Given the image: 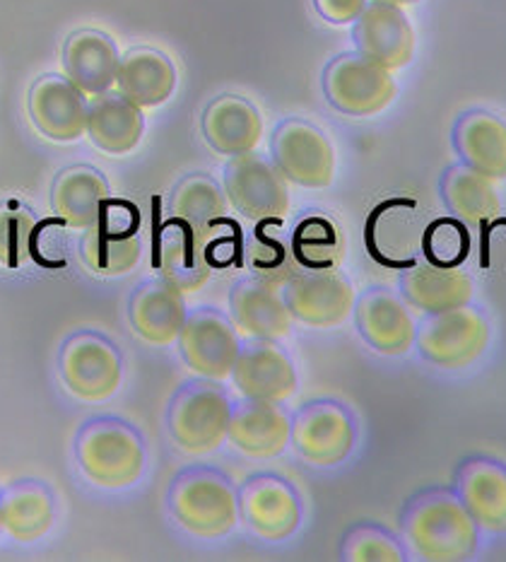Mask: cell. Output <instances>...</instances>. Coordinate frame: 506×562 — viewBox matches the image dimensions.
Here are the masks:
<instances>
[{
  "label": "cell",
  "instance_id": "obj_32",
  "mask_svg": "<svg viewBox=\"0 0 506 562\" xmlns=\"http://www.w3.org/2000/svg\"><path fill=\"white\" fill-rule=\"evenodd\" d=\"M111 199L109 184L102 172L94 167L76 165L60 172L52 189L54 213L68 227L88 229L100 217L104 203Z\"/></svg>",
  "mask_w": 506,
  "mask_h": 562
},
{
  "label": "cell",
  "instance_id": "obj_29",
  "mask_svg": "<svg viewBox=\"0 0 506 562\" xmlns=\"http://www.w3.org/2000/svg\"><path fill=\"white\" fill-rule=\"evenodd\" d=\"M119 92L140 109L165 104L177 88V68L157 48L138 46L119 60Z\"/></svg>",
  "mask_w": 506,
  "mask_h": 562
},
{
  "label": "cell",
  "instance_id": "obj_40",
  "mask_svg": "<svg viewBox=\"0 0 506 562\" xmlns=\"http://www.w3.org/2000/svg\"><path fill=\"white\" fill-rule=\"evenodd\" d=\"M205 241V256L213 271H225L232 266H241L244 256V235L241 227L227 215L215 220L213 225L199 229Z\"/></svg>",
  "mask_w": 506,
  "mask_h": 562
},
{
  "label": "cell",
  "instance_id": "obj_16",
  "mask_svg": "<svg viewBox=\"0 0 506 562\" xmlns=\"http://www.w3.org/2000/svg\"><path fill=\"white\" fill-rule=\"evenodd\" d=\"M352 316L362 340L379 356L398 358L415 346L417 326L407 312L405 300L391 288H367L355 300Z\"/></svg>",
  "mask_w": 506,
  "mask_h": 562
},
{
  "label": "cell",
  "instance_id": "obj_4",
  "mask_svg": "<svg viewBox=\"0 0 506 562\" xmlns=\"http://www.w3.org/2000/svg\"><path fill=\"white\" fill-rule=\"evenodd\" d=\"M415 346L425 362L441 370H465L490 346L487 316L473 304L427 314L415 331Z\"/></svg>",
  "mask_w": 506,
  "mask_h": 562
},
{
  "label": "cell",
  "instance_id": "obj_23",
  "mask_svg": "<svg viewBox=\"0 0 506 562\" xmlns=\"http://www.w3.org/2000/svg\"><path fill=\"white\" fill-rule=\"evenodd\" d=\"M401 297L423 314H439L473 302V278L463 268L415 261L401 276Z\"/></svg>",
  "mask_w": 506,
  "mask_h": 562
},
{
  "label": "cell",
  "instance_id": "obj_35",
  "mask_svg": "<svg viewBox=\"0 0 506 562\" xmlns=\"http://www.w3.org/2000/svg\"><path fill=\"white\" fill-rule=\"evenodd\" d=\"M292 251L302 271H333L345 259L340 227L324 213H306L290 232Z\"/></svg>",
  "mask_w": 506,
  "mask_h": 562
},
{
  "label": "cell",
  "instance_id": "obj_19",
  "mask_svg": "<svg viewBox=\"0 0 506 562\" xmlns=\"http://www.w3.org/2000/svg\"><path fill=\"white\" fill-rule=\"evenodd\" d=\"M30 116L42 136L72 143L88 133V100L68 78L42 76L30 90Z\"/></svg>",
  "mask_w": 506,
  "mask_h": 562
},
{
  "label": "cell",
  "instance_id": "obj_26",
  "mask_svg": "<svg viewBox=\"0 0 506 562\" xmlns=\"http://www.w3.org/2000/svg\"><path fill=\"white\" fill-rule=\"evenodd\" d=\"M453 150L461 162L492 181H506V121L485 109H471L453 124Z\"/></svg>",
  "mask_w": 506,
  "mask_h": 562
},
{
  "label": "cell",
  "instance_id": "obj_41",
  "mask_svg": "<svg viewBox=\"0 0 506 562\" xmlns=\"http://www.w3.org/2000/svg\"><path fill=\"white\" fill-rule=\"evenodd\" d=\"M314 8L330 24H352L362 15L367 0H314Z\"/></svg>",
  "mask_w": 506,
  "mask_h": 562
},
{
  "label": "cell",
  "instance_id": "obj_14",
  "mask_svg": "<svg viewBox=\"0 0 506 562\" xmlns=\"http://www.w3.org/2000/svg\"><path fill=\"white\" fill-rule=\"evenodd\" d=\"M179 352L187 368L203 379L222 382L232 374L239 356V331L217 310H195L179 334Z\"/></svg>",
  "mask_w": 506,
  "mask_h": 562
},
{
  "label": "cell",
  "instance_id": "obj_6",
  "mask_svg": "<svg viewBox=\"0 0 506 562\" xmlns=\"http://www.w3.org/2000/svg\"><path fill=\"white\" fill-rule=\"evenodd\" d=\"M80 251L97 276L116 278L131 273L143 256L138 207L123 199H109L94 225L85 229Z\"/></svg>",
  "mask_w": 506,
  "mask_h": 562
},
{
  "label": "cell",
  "instance_id": "obj_12",
  "mask_svg": "<svg viewBox=\"0 0 506 562\" xmlns=\"http://www.w3.org/2000/svg\"><path fill=\"white\" fill-rule=\"evenodd\" d=\"M427 220L413 199L379 203L367 217L364 244L372 259L389 268H407L423 256Z\"/></svg>",
  "mask_w": 506,
  "mask_h": 562
},
{
  "label": "cell",
  "instance_id": "obj_7",
  "mask_svg": "<svg viewBox=\"0 0 506 562\" xmlns=\"http://www.w3.org/2000/svg\"><path fill=\"white\" fill-rule=\"evenodd\" d=\"M391 70L360 52L340 54L324 70V94L333 109L348 116H374L396 100Z\"/></svg>",
  "mask_w": 506,
  "mask_h": 562
},
{
  "label": "cell",
  "instance_id": "obj_15",
  "mask_svg": "<svg viewBox=\"0 0 506 562\" xmlns=\"http://www.w3.org/2000/svg\"><path fill=\"white\" fill-rule=\"evenodd\" d=\"M294 322L312 328L340 326L355 310V288L338 268L333 271H300L282 288Z\"/></svg>",
  "mask_w": 506,
  "mask_h": 562
},
{
  "label": "cell",
  "instance_id": "obj_36",
  "mask_svg": "<svg viewBox=\"0 0 506 562\" xmlns=\"http://www.w3.org/2000/svg\"><path fill=\"white\" fill-rule=\"evenodd\" d=\"M227 195L213 177L191 175L171 193L169 217L181 220L183 225L203 229L215 220L227 215Z\"/></svg>",
  "mask_w": 506,
  "mask_h": 562
},
{
  "label": "cell",
  "instance_id": "obj_3",
  "mask_svg": "<svg viewBox=\"0 0 506 562\" xmlns=\"http://www.w3.org/2000/svg\"><path fill=\"white\" fill-rule=\"evenodd\" d=\"M169 509L199 539H222L239 521L237 491L215 469L181 471L171 483Z\"/></svg>",
  "mask_w": 506,
  "mask_h": 562
},
{
  "label": "cell",
  "instance_id": "obj_28",
  "mask_svg": "<svg viewBox=\"0 0 506 562\" xmlns=\"http://www.w3.org/2000/svg\"><path fill=\"white\" fill-rule=\"evenodd\" d=\"M119 48L100 30H78L64 44L66 78L85 94H104L116 85Z\"/></svg>",
  "mask_w": 506,
  "mask_h": 562
},
{
  "label": "cell",
  "instance_id": "obj_25",
  "mask_svg": "<svg viewBox=\"0 0 506 562\" xmlns=\"http://www.w3.org/2000/svg\"><path fill=\"white\" fill-rule=\"evenodd\" d=\"M187 300L183 292L167 280H147L133 292L128 302V322L135 334L153 346H169L179 338L187 324Z\"/></svg>",
  "mask_w": 506,
  "mask_h": 562
},
{
  "label": "cell",
  "instance_id": "obj_21",
  "mask_svg": "<svg viewBox=\"0 0 506 562\" xmlns=\"http://www.w3.org/2000/svg\"><path fill=\"white\" fill-rule=\"evenodd\" d=\"M292 420L280 403L244 398L232 406L227 437L249 459H276L290 445Z\"/></svg>",
  "mask_w": 506,
  "mask_h": 562
},
{
  "label": "cell",
  "instance_id": "obj_9",
  "mask_svg": "<svg viewBox=\"0 0 506 562\" xmlns=\"http://www.w3.org/2000/svg\"><path fill=\"white\" fill-rule=\"evenodd\" d=\"M355 439L357 427L352 413L338 401H312L292 418L290 442L312 467H338L352 454Z\"/></svg>",
  "mask_w": 506,
  "mask_h": 562
},
{
  "label": "cell",
  "instance_id": "obj_24",
  "mask_svg": "<svg viewBox=\"0 0 506 562\" xmlns=\"http://www.w3.org/2000/svg\"><path fill=\"white\" fill-rule=\"evenodd\" d=\"M159 239V254H157V268L162 280L175 285L183 295L199 292L213 268L207 263L205 256V241L199 229L183 225L181 220L169 217L167 223L157 232Z\"/></svg>",
  "mask_w": 506,
  "mask_h": 562
},
{
  "label": "cell",
  "instance_id": "obj_38",
  "mask_svg": "<svg viewBox=\"0 0 506 562\" xmlns=\"http://www.w3.org/2000/svg\"><path fill=\"white\" fill-rule=\"evenodd\" d=\"M340 558L348 562H403L405 551L396 536L374 524H364L345 533Z\"/></svg>",
  "mask_w": 506,
  "mask_h": 562
},
{
  "label": "cell",
  "instance_id": "obj_13",
  "mask_svg": "<svg viewBox=\"0 0 506 562\" xmlns=\"http://www.w3.org/2000/svg\"><path fill=\"white\" fill-rule=\"evenodd\" d=\"M239 517L263 541H285L302 524V499L294 485L276 473H258L237 493Z\"/></svg>",
  "mask_w": 506,
  "mask_h": 562
},
{
  "label": "cell",
  "instance_id": "obj_37",
  "mask_svg": "<svg viewBox=\"0 0 506 562\" xmlns=\"http://www.w3.org/2000/svg\"><path fill=\"white\" fill-rule=\"evenodd\" d=\"M468 254H471V235H468L465 223L453 215L427 223L423 235L425 261L443 268H459Z\"/></svg>",
  "mask_w": 506,
  "mask_h": 562
},
{
  "label": "cell",
  "instance_id": "obj_2",
  "mask_svg": "<svg viewBox=\"0 0 506 562\" xmlns=\"http://www.w3.org/2000/svg\"><path fill=\"white\" fill-rule=\"evenodd\" d=\"M76 454L82 473L106 491L131 487L145 471L143 437L133 425L116 418L85 425L78 435Z\"/></svg>",
  "mask_w": 506,
  "mask_h": 562
},
{
  "label": "cell",
  "instance_id": "obj_11",
  "mask_svg": "<svg viewBox=\"0 0 506 562\" xmlns=\"http://www.w3.org/2000/svg\"><path fill=\"white\" fill-rule=\"evenodd\" d=\"M60 376L70 394L80 401H106L121 386V352L100 334H76L60 348Z\"/></svg>",
  "mask_w": 506,
  "mask_h": 562
},
{
  "label": "cell",
  "instance_id": "obj_17",
  "mask_svg": "<svg viewBox=\"0 0 506 562\" xmlns=\"http://www.w3.org/2000/svg\"><path fill=\"white\" fill-rule=\"evenodd\" d=\"M244 398L282 403L297 391V370L278 340H251L239 348L232 374Z\"/></svg>",
  "mask_w": 506,
  "mask_h": 562
},
{
  "label": "cell",
  "instance_id": "obj_39",
  "mask_svg": "<svg viewBox=\"0 0 506 562\" xmlns=\"http://www.w3.org/2000/svg\"><path fill=\"white\" fill-rule=\"evenodd\" d=\"M36 217L24 205L10 203L0 211V266L18 268L32 256Z\"/></svg>",
  "mask_w": 506,
  "mask_h": 562
},
{
  "label": "cell",
  "instance_id": "obj_1",
  "mask_svg": "<svg viewBox=\"0 0 506 562\" xmlns=\"http://www.w3.org/2000/svg\"><path fill=\"white\" fill-rule=\"evenodd\" d=\"M401 529L419 560L463 562L480 548V529L456 493L425 491L405 505Z\"/></svg>",
  "mask_w": 506,
  "mask_h": 562
},
{
  "label": "cell",
  "instance_id": "obj_30",
  "mask_svg": "<svg viewBox=\"0 0 506 562\" xmlns=\"http://www.w3.org/2000/svg\"><path fill=\"white\" fill-rule=\"evenodd\" d=\"M145 131L143 109L121 92L97 94L88 104V136L109 155H126L138 148Z\"/></svg>",
  "mask_w": 506,
  "mask_h": 562
},
{
  "label": "cell",
  "instance_id": "obj_20",
  "mask_svg": "<svg viewBox=\"0 0 506 562\" xmlns=\"http://www.w3.org/2000/svg\"><path fill=\"white\" fill-rule=\"evenodd\" d=\"M456 495L480 531L506 536V463L490 457L463 461L456 475Z\"/></svg>",
  "mask_w": 506,
  "mask_h": 562
},
{
  "label": "cell",
  "instance_id": "obj_5",
  "mask_svg": "<svg viewBox=\"0 0 506 562\" xmlns=\"http://www.w3.org/2000/svg\"><path fill=\"white\" fill-rule=\"evenodd\" d=\"M232 401L213 379L191 382L177 391L169 408V432L189 454H207L225 442Z\"/></svg>",
  "mask_w": 506,
  "mask_h": 562
},
{
  "label": "cell",
  "instance_id": "obj_22",
  "mask_svg": "<svg viewBox=\"0 0 506 562\" xmlns=\"http://www.w3.org/2000/svg\"><path fill=\"white\" fill-rule=\"evenodd\" d=\"M229 319L251 340H280L290 334L292 314L282 290L256 278H244L229 292Z\"/></svg>",
  "mask_w": 506,
  "mask_h": 562
},
{
  "label": "cell",
  "instance_id": "obj_31",
  "mask_svg": "<svg viewBox=\"0 0 506 562\" xmlns=\"http://www.w3.org/2000/svg\"><path fill=\"white\" fill-rule=\"evenodd\" d=\"M441 201L447 211L471 225H490L502 215V199L495 181L468 165H451L439 181Z\"/></svg>",
  "mask_w": 506,
  "mask_h": 562
},
{
  "label": "cell",
  "instance_id": "obj_10",
  "mask_svg": "<svg viewBox=\"0 0 506 562\" xmlns=\"http://www.w3.org/2000/svg\"><path fill=\"white\" fill-rule=\"evenodd\" d=\"M270 155L288 184L326 189L336 179V150L326 133L308 121L288 119L278 124L270 138Z\"/></svg>",
  "mask_w": 506,
  "mask_h": 562
},
{
  "label": "cell",
  "instance_id": "obj_18",
  "mask_svg": "<svg viewBox=\"0 0 506 562\" xmlns=\"http://www.w3.org/2000/svg\"><path fill=\"white\" fill-rule=\"evenodd\" d=\"M352 27L357 52L386 70H398L415 56V32L398 5L369 3Z\"/></svg>",
  "mask_w": 506,
  "mask_h": 562
},
{
  "label": "cell",
  "instance_id": "obj_42",
  "mask_svg": "<svg viewBox=\"0 0 506 562\" xmlns=\"http://www.w3.org/2000/svg\"><path fill=\"white\" fill-rule=\"evenodd\" d=\"M374 3H389V5H398V8H403V5H413V3H417V0H374Z\"/></svg>",
  "mask_w": 506,
  "mask_h": 562
},
{
  "label": "cell",
  "instance_id": "obj_33",
  "mask_svg": "<svg viewBox=\"0 0 506 562\" xmlns=\"http://www.w3.org/2000/svg\"><path fill=\"white\" fill-rule=\"evenodd\" d=\"M241 259L256 280L280 290L302 271L297 259H294L290 232L282 229V220L254 223L249 239H244Z\"/></svg>",
  "mask_w": 506,
  "mask_h": 562
},
{
  "label": "cell",
  "instance_id": "obj_8",
  "mask_svg": "<svg viewBox=\"0 0 506 562\" xmlns=\"http://www.w3.org/2000/svg\"><path fill=\"white\" fill-rule=\"evenodd\" d=\"M225 195L229 205L251 223L285 220L290 211L288 179L273 160L256 150L232 157L225 167Z\"/></svg>",
  "mask_w": 506,
  "mask_h": 562
},
{
  "label": "cell",
  "instance_id": "obj_34",
  "mask_svg": "<svg viewBox=\"0 0 506 562\" xmlns=\"http://www.w3.org/2000/svg\"><path fill=\"white\" fill-rule=\"evenodd\" d=\"M54 524L52 493L40 483H18L0 497V527L20 543L40 541Z\"/></svg>",
  "mask_w": 506,
  "mask_h": 562
},
{
  "label": "cell",
  "instance_id": "obj_27",
  "mask_svg": "<svg viewBox=\"0 0 506 562\" xmlns=\"http://www.w3.org/2000/svg\"><path fill=\"white\" fill-rule=\"evenodd\" d=\"M205 143L220 155L237 157L256 150L263 136V119L258 109L237 94H222L205 106L201 116Z\"/></svg>",
  "mask_w": 506,
  "mask_h": 562
}]
</instances>
